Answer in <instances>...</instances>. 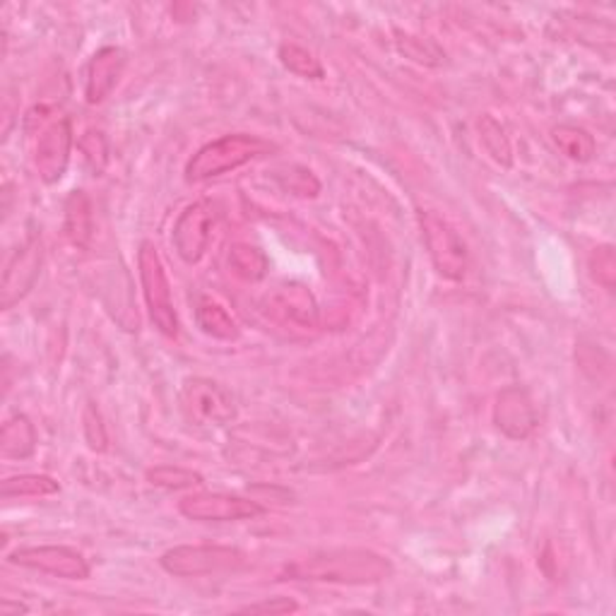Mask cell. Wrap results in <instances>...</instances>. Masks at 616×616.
Masks as SVG:
<instances>
[{
  "label": "cell",
  "instance_id": "1",
  "mask_svg": "<svg viewBox=\"0 0 616 616\" xmlns=\"http://www.w3.org/2000/svg\"><path fill=\"white\" fill-rule=\"evenodd\" d=\"M393 576V564L371 549H330L289 564L280 580L337 585H374Z\"/></svg>",
  "mask_w": 616,
  "mask_h": 616
},
{
  "label": "cell",
  "instance_id": "2",
  "mask_svg": "<svg viewBox=\"0 0 616 616\" xmlns=\"http://www.w3.org/2000/svg\"><path fill=\"white\" fill-rule=\"evenodd\" d=\"M25 130L32 138V164L44 183H58L73 152V123L63 111L51 106H34L27 114Z\"/></svg>",
  "mask_w": 616,
  "mask_h": 616
},
{
  "label": "cell",
  "instance_id": "3",
  "mask_svg": "<svg viewBox=\"0 0 616 616\" xmlns=\"http://www.w3.org/2000/svg\"><path fill=\"white\" fill-rule=\"evenodd\" d=\"M275 152V145L270 140L248 135V133H234L222 135L217 140L208 142L200 147L186 164V181L188 183H203L217 176L244 167V164L253 162L258 157Z\"/></svg>",
  "mask_w": 616,
  "mask_h": 616
},
{
  "label": "cell",
  "instance_id": "4",
  "mask_svg": "<svg viewBox=\"0 0 616 616\" xmlns=\"http://www.w3.org/2000/svg\"><path fill=\"white\" fill-rule=\"evenodd\" d=\"M138 272H140L142 296H145L150 321L164 337H176L179 335V313H176V306H174L167 270H164L157 246H154L152 241L140 244Z\"/></svg>",
  "mask_w": 616,
  "mask_h": 616
},
{
  "label": "cell",
  "instance_id": "5",
  "mask_svg": "<svg viewBox=\"0 0 616 616\" xmlns=\"http://www.w3.org/2000/svg\"><path fill=\"white\" fill-rule=\"evenodd\" d=\"M417 220H419L426 251H429V258L438 275L450 282L465 280L470 268V251L458 229L448 220L429 210H419Z\"/></svg>",
  "mask_w": 616,
  "mask_h": 616
},
{
  "label": "cell",
  "instance_id": "6",
  "mask_svg": "<svg viewBox=\"0 0 616 616\" xmlns=\"http://www.w3.org/2000/svg\"><path fill=\"white\" fill-rule=\"evenodd\" d=\"M162 568L176 578H200L241 571L246 554L220 544H181L162 554Z\"/></svg>",
  "mask_w": 616,
  "mask_h": 616
},
{
  "label": "cell",
  "instance_id": "7",
  "mask_svg": "<svg viewBox=\"0 0 616 616\" xmlns=\"http://www.w3.org/2000/svg\"><path fill=\"white\" fill-rule=\"evenodd\" d=\"M179 405L188 422H193L196 426H208V429L227 426L236 419L234 395L217 381H212V378H186L179 390Z\"/></svg>",
  "mask_w": 616,
  "mask_h": 616
},
{
  "label": "cell",
  "instance_id": "8",
  "mask_svg": "<svg viewBox=\"0 0 616 616\" xmlns=\"http://www.w3.org/2000/svg\"><path fill=\"white\" fill-rule=\"evenodd\" d=\"M217 217L220 212L212 200H196V203H191L181 212L179 220L174 224L171 244L183 263L196 265L205 258Z\"/></svg>",
  "mask_w": 616,
  "mask_h": 616
},
{
  "label": "cell",
  "instance_id": "9",
  "mask_svg": "<svg viewBox=\"0 0 616 616\" xmlns=\"http://www.w3.org/2000/svg\"><path fill=\"white\" fill-rule=\"evenodd\" d=\"M179 513L196 523H239V520L260 518L265 508L253 499L232 494H191L179 501Z\"/></svg>",
  "mask_w": 616,
  "mask_h": 616
},
{
  "label": "cell",
  "instance_id": "10",
  "mask_svg": "<svg viewBox=\"0 0 616 616\" xmlns=\"http://www.w3.org/2000/svg\"><path fill=\"white\" fill-rule=\"evenodd\" d=\"M8 561L29 571H39L63 580H87L90 564L78 549L63 544H42V547H20L8 556Z\"/></svg>",
  "mask_w": 616,
  "mask_h": 616
},
{
  "label": "cell",
  "instance_id": "11",
  "mask_svg": "<svg viewBox=\"0 0 616 616\" xmlns=\"http://www.w3.org/2000/svg\"><path fill=\"white\" fill-rule=\"evenodd\" d=\"M44 263V246L39 234H29L13 258L8 260L3 272V284H0V306L3 311H10L15 304H20L34 289L39 280Z\"/></svg>",
  "mask_w": 616,
  "mask_h": 616
},
{
  "label": "cell",
  "instance_id": "12",
  "mask_svg": "<svg viewBox=\"0 0 616 616\" xmlns=\"http://www.w3.org/2000/svg\"><path fill=\"white\" fill-rule=\"evenodd\" d=\"M494 424L511 441H525L537 429V410L525 388L508 386L496 395Z\"/></svg>",
  "mask_w": 616,
  "mask_h": 616
},
{
  "label": "cell",
  "instance_id": "13",
  "mask_svg": "<svg viewBox=\"0 0 616 616\" xmlns=\"http://www.w3.org/2000/svg\"><path fill=\"white\" fill-rule=\"evenodd\" d=\"M126 68V51L121 46H104L90 58L87 80H85V97L87 104H102L106 97H111L118 80Z\"/></svg>",
  "mask_w": 616,
  "mask_h": 616
},
{
  "label": "cell",
  "instance_id": "14",
  "mask_svg": "<svg viewBox=\"0 0 616 616\" xmlns=\"http://www.w3.org/2000/svg\"><path fill=\"white\" fill-rule=\"evenodd\" d=\"M270 308L284 323H292L304 330L318 325L316 299L301 284H282V287H277L270 296Z\"/></svg>",
  "mask_w": 616,
  "mask_h": 616
},
{
  "label": "cell",
  "instance_id": "15",
  "mask_svg": "<svg viewBox=\"0 0 616 616\" xmlns=\"http://www.w3.org/2000/svg\"><path fill=\"white\" fill-rule=\"evenodd\" d=\"M63 234L70 244L80 248V251H85V248L92 244L94 215H92V203L85 191H73L66 198Z\"/></svg>",
  "mask_w": 616,
  "mask_h": 616
},
{
  "label": "cell",
  "instance_id": "16",
  "mask_svg": "<svg viewBox=\"0 0 616 616\" xmlns=\"http://www.w3.org/2000/svg\"><path fill=\"white\" fill-rule=\"evenodd\" d=\"M37 450V429L27 414H13L0 429V455L8 460H27Z\"/></svg>",
  "mask_w": 616,
  "mask_h": 616
},
{
  "label": "cell",
  "instance_id": "17",
  "mask_svg": "<svg viewBox=\"0 0 616 616\" xmlns=\"http://www.w3.org/2000/svg\"><path fill=\"white\" fill-rule=\"evenodd\" d=\"M196 321H198V328L203 330L205 335L215 337V340L234 342V340H239V335H241L239 323L234 321L227 308H224L220 301L210 299V296H200V299H198Z\"/></svg>",
  "mask_w": 616,
  "mask_h": 616
},
{
  "label": "cell",
  "instance_id": "18",
  "mask_svg": "<svg viewBox=\"0 0 616 616\" xmlns=\"http://www.w3.org/2000/svg\"><path fill=\"white\" fill-rule=\"evenodd\" d=\"M552 140L556 150H559L566 159H571L576 164H588L597 154V142L585 128L568 126V123L556 126L552 130Z\"/></svg>",
  "mask_w": 616,
  "mask_h": 616
},
{
  "label": "cell",
  "instance_id": "19",
  "mask_svg": "<svg viewBox=\"0 0 616 616\" xmlns=\"http://www.w3.org/2000/svg\"><path fill=\"white\" fill-rule=\"evenodd\" d=\"M227 265L232 275L239 277L241 282H260L268 275L270 260L260 248L251 244H234L229 248Z\"/></svg>",
  "mask_w": 616,
  "mask_h": 616
},
{
  "label": "cell",
  "instance_id": "20",
  "mask_svg": "<svg viewBox=\"0 0 616 616\" xmlns=\"http://www.w3.org/2000/svg\"><path fill=\"white\" fill-rule=\"evenodd\" d=\"M477 130L484 150L489 152V157L496 164H501V167H511L513 150H511V140L506 135V128L496 121L494 116H482L477 121Z\"/></svg>",
  "mask_w": 616,
  "mask_h": 616
},
{
  "label": "cell",
  "instance_id": "21",
  "mask_svg": "<svg viewBox=\"0 0 616 616\" xmlns=\"http://www.w3.org/2000/svg\"><path fill=\"white\" fill-rule=\"evenodd\" d=\"M277 56H280V63L294 75L306 78V80H323L325 78L323 63L299 44H282Z\"/></svg>",
  "mask_w": 616,
  "mask_h": 616
},
{
  "label": "cell",
  "instance_id": "22",
  "mask_svg": "<svg viewBox=\"0 0 616 616\" xmlns=\"http://www.w3.org/2000/svg\"><path fill=\"white\" fill-rule=\"evenodd\" d=\"M147 482L152 487L157 489H167V491H186V489H196L203 484V475L200 472H193L188 467H179V465H159L147 470Z\"/></svg>",
  "mask_w": 616,
  "mask_h": 616
},
{
  "label": "cell",
  "instance_id": "23",
  "mask_svg": "<svg viewBox=\"0 0 616 616\" xmlns=\"http://www.w3.org/2000/svg\"><path fill=\"white\" fill-rule=\"evenodd\" d=\"M61 491V484H58L49 475H17L3 482L0 487V496L3 499H20V496H54Z\"/></svg>",
  "mask_w": 616,
  "mask_h": 616
},
{
  "label": "cell",
  "instance_id": "24",
  "mask_svg": "<svg viewBox=\"0 0 616 616\" xmlns=\"http://www.w3.org/2000/svg\"><path fill=\"white\" fill-rule=\"evenodd\" d=\"M398 51L422 66H441L446 61L441 46L431 39L414 37V34H398Z\"/></svg>",
  "mask_w": 616,
  "mask_h": 616
},
{
  "label": "cell",
  "instance_id": "25",
  "mask_svg": "<svg viewBox=\"0 0 616 616\" xmlns=\"http://www.w3.org/2000/svg\"><path fill=\"white\" fill-rule=\"evenodd\" d=\"M78 147H80L82 154H85V162H87V167L92 169V174L102 176L104 169H106V164H109V140H106L102 130H94V128L87 130V133L80 138Z\"/></svg>",
  "mask_w": 616,
  "mask_h": 616
},
{
  "label": "cell",
  "instance_id": "26",
  "mask_svg": "<svg viewBox=\"0 0 616 616\" xmlns=\"http://www.w3.org/2000/svg\"><path fill=\"white\" fill-rule=\"evenodd\" d=\"M588 268H590V275L597 284H602L607 292H614V284H616V256H614V246L604 244L597 246L595 251L590 253L588 260Z\"/></svg>",
  "mask_w": 616,
  "mask_h": 616
},
{
  "label": "cell",
  "instance_id": "27",
  "mask_svg": "<svg viewBox=\"0 0 616 616\" xmlns=\"http://www.w3.org/2000/svg\"><path fill=\"white\" fill-rule=\"evenodd\" d=\"M82 431H85V441L94 453H104L109 448V434H106L102 412L94 402H87L85 412H82Z\"/></svg>",
  "mask_w": 616,
  "mask_h": 616
},
{
  "label": "cell",
  "instance_id": "28",
  "mask_svg": "<svg viewBox=\"0 0 616 616\" xmlns=\"http://www.w3.org/2000/svg\"><path fill=\"white\" fill-rule=\"evenodd\" d=\"M277 179L294 196L316 198L318 193H321V183H318L316 176L308 171V169H304V167H289L287 174H280Z\"/></svg>",
  "mask_w": 616,
  "mask_h": 616
},
{
  "label": "cell",
  "instance_id": "29",
  "mask_svg": "<svg viewBox=\"0 0 616 616\" xmlns=\"http://www.w3.org/2000/svg\"><path fill=\"white\" fill-rule=\"evenodd\" d=\"M296 609H299V604H296L292 597H270V600H260V602L241 607L244 614H270V616L292 614Z\"/></svg>",
  "mask_w": 616,
  "mask_h": 616
}]
</instances>
